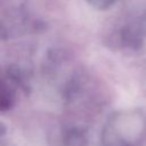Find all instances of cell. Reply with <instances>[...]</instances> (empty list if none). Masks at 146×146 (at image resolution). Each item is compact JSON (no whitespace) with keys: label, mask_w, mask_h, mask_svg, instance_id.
Listing matches in <instances>:
<instances>
[{"label":"cell","mask_w":146,"mask_h":146,"mask_svg":"<svg viewBox=\"0 0 146 146\" xmlns=\"http://www.w3.org/2000/svg\"><path fill=\"white\" fill-rule=\"evenodd\" d=\"M14 104V95L10 89L0 80V111L9 110Z\"/></svg>","instance_id":"6da1fadb"}]
</instances>
